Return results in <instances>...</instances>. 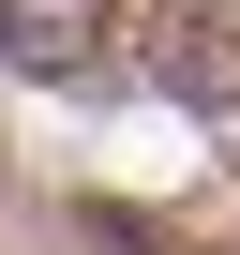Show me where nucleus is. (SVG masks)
<instances>
[{
    "label": "nucleus",
    "mask_w": 240,
    "mask_h": 255,
    "mask_svg": "<svg viewBox=\"0 0 240 255\" xmlns=\"http://www.w3.org/2000/svg\"><path fill=\"white\" fill-rule=\"evenodd\" d=\"M135 60H150V90H165V105L240 120V0H150Z\"/></svg>",
    "instance_id": "nucleus-1"
},
{
    "label": "nucleus",
    "mask_w": 240,
    "mask_h": 255,
    "mask_svg": "<svg viewBox=\"0 0 240 255\" xmlns=\"http://www.w3.org/2000/svg\"><path fill=\"white\" fill-rule=\"evenodd\" d=\"M105 45V0H0V60L15 75H75Z\"/></svg>",
    "instance_id": "nucleus-2"
}]
</instances>
